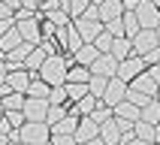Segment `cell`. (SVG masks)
Returning a JSON list of instances; mask_svg holds the SVG:
<instances>
[{
	"mask_svg": "<svg viewBox=\"0 0 160 145\" xmlns=\"http://www.w3.org/2000/svg\"><path fill=\"white\" fill-rule=\"evenodd\" d=\"M148 70V63H145V58H139V54H133V58H127V61L118 63V72H115V79H121L127 85V82H133L136 76H142V72Z\"/></svg>",
	"mask_w": 160,
	"mask_h": 145,
	"instance_id": "obj_4",
	"label": "cell"
},
{
	"mask_svg": "<svg viewBox=\"0 0 160 145\" xmlns=\"http://www.w3.org/2000/svg\"><path fill=\"white\" fill-rule=\"evenodd\" d=\"M115 124H118V130H121V133H133V121H127V118H115Z\"/></svg>",
	"mask_w": 160,
	"mask_h": 145,
	"instance_id": "obj_41",
	"label": "cell"
},
{
	"mask_svg": "<svg viewBox=\"0 0 160 145\" xmlns=\"http://www.w3.org/2000/svg\"><path fill=\"white\" fill-rule=\"evenodd\" d=\"M52 145H76V136H52Z\"/></svg>",
	"mask_w": 160,
	"mask_h": 145,
	"instance_id": "obj_43",
	"label": "cell"
},
{
	"mask_svg": "<svg viewBox=\"0 0 160 145\" xmlns=\"http://www.w3.org/2000/svg\"><path fill=\"white\" fill-rule=\"evenodd\" d=\"M3 118H6L9 124H12V130H21V127L27 124V121H24V115H21V112H3Z\"/></svg>",
	"mask_w": 160,
	"mask_h": 145,
	"instance_id": "obj_39",
	"label": "cell"
},
{
	"mask_svg": "<svg viewBox=\"0 0 160 145\" xmlns=\"http://www.w3.org/2000/svg\"><path fill=\"white\" fill-rule=\"evenodd\" d=\"M100 136V124L94 118H79V127H76V145H85L91 139Z\"/></svg>",
	"mask_w": 160,
	"mask_h": 145,
	"instance_id": "obj_12",
	"label": "cell"
},
{
	"mask_svg": "<svg viewBox=\"0 0 160 145\" xmlns=\"http://www.w3.org/2000/svg\"><path fill=\"white\" fill-rule=\"evenodd\" d=\"M24 94H6L3 97V112H21L24 109Z\"/></svg>",
	"mask_w": 160,
	"mask_h": 145,
	"instance_id": "obj_27",
	"label": "cell"
},
{
	"mask_svg": "<svg viewBox=\"0 0 160 145\" xmlns=\"http://www.w3.org/2000/svg\"><path fill=\"white\" fill-rule=\"evenodd\" d=\"M115 118H127V121H133V124H136V121H142V109H136L133 103H127V100H124V103H118V106H115Z\"/></svg>",
	"mask_w": 160,
	"mask_h": 145,
	"instance_id": "obj_22",
	"label": "cell"
},
{
	"mask_svg": "<svg viewBox=\"0 0 160 145\" xmlns=\"http://www.w3.org/2000/svg\"><path fill=\"white\" fill-rule=\"evenodd\" d=\"M112 58H115L118 63L121 61H127V58H133V42H130V39H127V36H118L115 42H112Z\"/></svg>",
	"mask_w": 160,
	"mask_h": 145,
	"instance_id": "obj_17",
	"label": "cell"
},
{
	"mask_svg": "<svg viewBox=\"0 0 160 145\" xmlns=\"http://www.w3.org/2000/svg\"><path fill=\"white\" fill-rule=\"evenodd\" d=\"M85 145H106V142H103V139L97 136V139H91V142H85Z\"/></svg>",
	"mask_w": 160,
	"mask_h": 145,
	"instance_id": "obj_50",
	"label": "cell"
},
{
	"mask_svg": "<svg viewBox=\"0 0 160 145\" xmlns=\"http://www.w3.org/2000/svg\"><path fill=\"white\" fill-rule=\"evenodd\" d=\"M67 97H70V103H79V100L91 97L88 85H67Z\"/></svg>",
	"mask_w": 160,
	"mask_h": 145,
	"instance_id": "obj_35",
	"label": "cell"
},
{
	"mask_svg": "<svg viewBox=\"0 0 160 145\" xmlns=\"http://www.w3.org/2000/svg\"><path fill=\"white\" fill-rule=\"evenodd\" d=\"M112 42H115V36H112V33H106V27H103V33L94 39V48H97L100 54H109V52H112Z\"/></svg>",
	"mask_w": 160,
	"mask_h": 145,
	"instance_id": "obj_31",
	"label": "cell"
},
{
	"mask_svg": "<svg viewBox=\"0 0 160 145\" xmlns=\"http://www.w3.org/2000/svg\"><path fill=\"white\" fill-rule=\"evenodd\" d=\"M97 58H100V52L94 48V45H88V42H85V45L79 48V52L72 54V61L79 63V67H88V70H91V63L97 61Z\"/></svg>",
	"mask_w": 160,
	"mask_h": 145,
	"instance_id": "obj_19",
	"label": "cell"
},
{
	"mask_svg": "<svg viewBox=\"0 0 160 145\" xmlns=\"http://www.w3.org/2000/svg\"><path fill=\"white\" fill-rule=\"evenodd\" d=\"M106 85H109V79H103V76H91V82H88V91H91V97L103 100V94H106Z\"/></svg>",
	"mask_w": 160,
	"mask_h": 145,
	"instance_id": "obj_30",
	"label": "cell"
},
{
	"mask_svg": "<svg viewBox=\"0 0 160 145\" xmlns=\"http://www.w3.org/2000/svg\"><path fill=\"white\" fill-rule=\"evenodd\" d=\"M6 145H21V142H15V139H9V142H6Z\"/></svg>",
	"mask_w": 160,
	"mask_h": 145,
	"instance_id": "obj_54",
	"label": "cell"
},
{
	"mask_svg": "<svg viewBox=\"0 0 160 145\" xmlns=\"http://www.w3.org/2000/svg\"><path fill=\"white\" fill-rule=\"evenodd\" d=\"M39 3H42V0H21V6L30 9V12H39Z\"/></svg>",
	"mask_w": 160,
	"mask_h": 145,
	"instance_id": "obj_46",
	"label": "cell"
},
{
	"mask_svg": "<svg viewBox=\"0 0 160 145\" xmlns=\"http://www.w3.org/2000/svg\"><path fill=\"white\" fill-rule=\"evenodd\" d=\"M6 76H9V67H6V58L0 54V85H6Z\"/></svg>",
	"mask_w": 160,
	"mask_h": 145,
	"instance_id": "obj_44",
	"label": "cell"
},
{
	"mask_svg": "<svg viewBox=\"0 0 160 145\" xmlns=\"http://www.w3.org/2000/svg\"><path fill=\"white\" fill-rule=\"evenodd\" d=\"M67 115H70V112H67L63 106H48V118H45V124H48V127H54L58 121H63Z\"/></svg>",
	"mask_w": 160,
	"mask_h": 145,
	"instance_id": "obj_36",
	"label": "cell"
},
{
	"mask_svg": "<svg viewBox=\"0 0 160 145\" xmlns=\"http://www.w3.org/2000/svg\"><path fill=\"white\" fill-rule=\"evenodd\" d=\"M6 18H12V9L6 3H0V21H6Z\"/></svg>",
	"mask_w": 160,
	"mask_h": 145,
	"instance_id": "obj_48",
	"label": "cell"
},
{
	"mask_svg": "<svg viewBox=\"0 0 160 145\" xmlns=\"http://www.w3.org/2000/svg\"><path fill=\"white\" fill-rule=\"evenodd\" d=\"M130 88L139 91V94H148V97H157V91H160V67H148L142 76H136V79L130 82Z\"/></svg>",
	"mask_w": 160,
	"mask_h": 145,
	"instance_id": "obj_3",
	"label": "cell"
},
{
	"mask_svg": "<svg viewBox=\"0 0 160 145\" xmlns=\"http://www.w3.org/2000/svg\"><path fill=\"white\" fill-rule=\"evenodd\" d=\"M136 21H139L142 30H157L160 27V9L154 6L151 0H142L139 9H136Z\"/></svg>",
	"mask_w": 160,
	"mask_h": 145,
	"instance_id": "obj_5",
	"label": "cell"
},
{
	"mask_svg": "<svg viewBox=\"0 0 160 145\" xmlns=\"http://www.w3.org/2000/svg\"><path fill=\"white\" fill-rule=\"evenodd\" d=\"M91 3H94V6H100V3H106V0H91Z\"/></svg>",
	"mask_w": 160,
	"mask_h": 145,
	"instance_id": "obj_53",
	"label": "cell"
},
{
	"mask_svg": "<svg viewBox=\"0 0 160 145\" xmlns=\"http://www.w3.org/2000/svg\"><path fill=\"white\" fill-rule=\"evenodd\" d=\"M124 97H127V85H124L121 79H109L106 94H103V100H100V103H106L109 109H115L118 103H124Z\"/></svg>",
	"mask_w": 160,
	"mask_h": 145,
	"instance_id": "obj_8",
	"label": "cell"
},
{
	"mask_svg": "<svg viewBox=\"0 0 160 145\" xmlns=\"http://www.w3.org/2000/svg\"><path fill=\"white\" fill-rule=\"evenodd\" d=\"M103 27H106V33H112L115 39H118V36H124V24H121V18H115V21H106Z\"/></svg>",
	"mask_w": 160,
	"mask_h": 145,
	"instance_id": "obj_40",
	"label": "cell"
},
{
	"mask_svg": "<svg viewBox=\"0 0 160 145\" xmlns=\"http://www.w3.org/2000/svg\"><path fill=\"white\" fill-rule=\"evenodd\" d=\"M76 30H79L82 42L94 45V39H97V36L103 33V21H88V18H76Z\"/></svg>",
	"mask_w": 160,
	"mask_h": 145,
	"instance_id": "obj_11",
	"label": "cell"
},
{
	"mask_svg": "<svg viewBox=\"0 0 160 145\" xmlns=\"http://www.w3.org/2000/svg\"><path fill=\"white\" fill-rule=\"evenodd\" d=\"M139 3H142V0H121L124 12H136V9H139Z\"/></svg>",
	"mask_w": 160,
	"mask_h": 145,
	"instance_id": "obj_45",
	"label": "cell"
},
{
	"mask_svg": "<svg viewBox=\"0 0 160 145\" xmlns=\"http://www.w3.org/2000/svg\"><path fill=\"white\" fill-rule=\"evenodd\" d=\"M18 142L21 145H48L52 142V127L45 121H27L18 130Z\"/></svg>",
	"mask_w": 160,
	"mask_h": 145,
	"instance_id": "obj_2",
	"label": "cell"
},
{
	"mask_svg": "<svg viewBox=\"0 0 160 145\" xmlns=\"http://www.w3.org/2000/svg\"><path fill=\"white\" fill-rule=\"evenodd\" d=\"M154 48H157V33H154V30H139V36L133 39V54L145 58V54L154 52Z\"/></svg>",
	"mask_w": 160,
	"mask_h": 145,
	"instance_id": "obj_13",
	"label": "cell"
},
{
	"mask_svg": "<svg viewBox=\"0 0 160 145\" xmlns=\"http://www.w3.org/2000/svg\"><path fill=\"white\" fill-rule=\"evenodd\" d=\"M48 94H52V88H48L39 76H33V79H30V88H27V97H33V100H48Z\"/></svg>",
	"mask_w": 160,
	"mask_h": 145,
	"instance_id": "obj_24",
	"label": "cell"
},
{
	"mask_svg": "<svg viewBox=\"0 0 160 145\" xmlns=\"http://www.w3.org/2000/svg\"><path fill=\"white\" fill-rule=\"evenodd\" d=\"M121 130H118V124H115V118L112 121H106V124H100V139L106 145H121Z\"/></svg>",
	"mask_w": 160,
	"mask_h": 145,
	"instance_id": "obj_18",
	"label": "cell"
},
{
	"mask_svg": "<svg viewBox=\"0 0 160 145\" xmlns=\"http://www.w3.org/2000/svg\"><path fill=\"white\" fill-rule=\"evenodd\" d=\"M82 45H85V42H82V36H79V30H76V24H70V30H67V52L76 54Z\"/></svg>",
	"mask_w": 160,
	"mask_h": 145,
	"instance_id": "obj_33",
	"label": "cell"
},
{
	"mask_svg": "<svg viewBox=\"0 0 160 145\" xmlns=\"http://www.w3.org/2000/svg\"><path fill=\"white\" fill-rule=\"evenodd\" d=\"M42 3H58V0H42Z\"/></svg>",
	"mask_w": 160,
	"mask_h": 145,
	"instance_id": "obj_57",
	"label": "cell"
},
{
	"mask_svg": "<svg viewBox=\"0 0 160 145\" xmlns=\"http://www.w3.org/2000/svg\"><path fill=\"white\" fill-rule=\"evenodd\" d=\"M145 63H151V67H160V45L154 48V52L145 54Z\"/></svg>",
	"mask_w": 160,
	"mask_h": 145,
	"instance_id": "obj_42",
	"label": "cell"
},
{
	"mask_svg": "<svg viewBox=\"0 0 160 145\" xmlns=\"http://www.w3.org/2000/svg\"><path fill=\"white\" fill-rule=\"evenodd\" d=\"M142 121H145V124H151V127L160 124V100H151V103L142 109Z\"/></svg>",
	"mask_w": 160,
	"mask_h": 145,
	"instance_id": "obj_26",
	"label": "cell"
},
{
	"mask_svg": "<svg viewBox=\"0 0 160 145\" xmlns=\"http://www.w3.org/2000/svg\"><path fill=\"white\" fill-rule=\"evenodd\" d=\"M48 106H52L48 100H33V97H27L21 115H24V121H45V118H48Z\"/></svg>",
	"mask_w": 160,
	"mask_h": 145,
	"instance_id": "obj_7",
	"label": "cell"
},
{
	"mask_svg": "<svg viewBox=\"0 0 160 145\" xmlns=\"http://www.w3.org/2000/svg\"><path fill=\"white\" fill-rule=\"evenodd\" d=\"M88 6H91V0H72L70 3V18H82Z\"/></svg>",
	"mask_w": 160,
	"mask_h": 145,
	"instance_id": "obj_38",
	"label": "cell"
},
{
	"mask_svg": "<svg viewBox=\"0 0 160 145\" xmlns=\"http://www.w3.org/2000/svg\"><path fill=\"white\" fill-rule=\"evenodd\" d=\"M124 15V6H121V0H106V3H100V21L106 24V21H115V18Z\"/></svg>",
	"mask_w": 160,
	"mask_h": 145,
	"instance_id": "obj_15",
	"label": "cell"
},
{
	"mask_svg": "<svg viewBox=\"0 0 160 145\" xmlns=\"http://www.w3.org/2000/svg\"><path fill=\"white\" fill-rule=\"evenodd\" d=\"M45 21H52L54 27H70V12H63V9H52V12H45Z\"/></svg>",
	"mask_w": 160,
	"mask_h": 145,
	"instance_id": "obj_29",
	"label": "cell"
},
{
	"mask_svg": "<svg viewBox=\"0 0 160 145\" xmlns=\"http://www.w3.org/2000/svg\"><path fill=\"white\" fill-rule=\"evenodd\" d=\"M67 70H70V63H67V58H61V54H54V58H45L42 70L36 72L39 79L48 85V88H61V85H67Z\"/></svg>",
	"mask_w": 160,
	"mask_h": 145,
	"instance_id": "obj_1",
	"label": "cell"
},
{
	"mask_svg": "<svg viewBox=\"0 0 160 145\" xmlns=\"http://www.w3.org/2000/svg\"><path fill=\"white\" fill-rule=\"evenodd\" d=\"M39 21H42V18H39V12H36L33 18H27V21H18V24H15L24 42H30V45H39V42H42V27H39Z\"/></svg>",
	"mask_w": 160,
	"mask_h": 145,
	"instance_id": "obj_6",
	"label": "cell"
},
{
	"mask_svg": "<svg viewBox=\"0 0 160 145\" xmlns=\"http://www.w3.org/2000/svg\"><path fill=\"white\" fill-rule=\"evenodd\" d=\"M9 142V139H6V136H3V133H0V145H6Z\"/></svg>",
	"mask_w": 160,
	"mask_h": 145,
	"instance_id": "obj_52",
	"label": "cell"
},
{
	"mask_svg": "<svg viewBox=\"0 0 160 145\" xmlns=\"http://www.w3.org/2000/svg\"><path fill=\"white\" fill-rule=\"evenodd\" d=\"M0 121H3V112H0Z\"/></svg>",
	"mask_w": 160,
	"mask_h": 145,
	"instance_id": "obj_59",
	"label": "cell"
},
{
	"mask_svg": "<svg viewBox=\"0 0 160 145\" xmlns=\"http://www.w3.org/2000/svg\"><path fill=\"white\" fill-rule=\"evenodd\" d=\"M157 97H160V91H157Z\"/></svg>",
	"mask_w": 160,
	"mask_h": 145,
	"instance_id": "obj_60",
	"label": "cell"
},
{
	"mask_svg": "<svg viewBox=\"0 0 160 145\" xmlns=\"http://www.w3.org/2000/svg\"><path fill=\"white\" fill-rule=\"evenodd\" d=\"M154 130H157V127L145 124V121H136V127H133V136H136V139H142V142H151V145H154Z\"/></svg>",
	"mask_w": 160,
	"mask_h": 145,
	"instance_id": "obj_28",
	"label": "cell"
},
{
	"mask_svg": "<svg viewBox=\"0 0 160 145\" xmlns=\"http://www.w3.org/2000/svg\"><path fill=\"white\" fill-rule=\"evenodd\" d=\"M118 72V61L112 54H100L97 61L91 63V76H103V79H115Z\"/></svg>",
	"mask_w": 160,
	"mask_h": 145,
	"instance_id": "obj_10",
	"label": "cell"
},
{
	"mask_svg": "<svg viewBox=\"0 0 160 145\" xmlns=\"http://www.w3.org/2000/svg\"><path fill=\"white\" fill-rule=\"evenodd\" d=\"M0 133L6 136V139H9V136H12V133H15V130H12V124H9L6 118H3V121H0Z\"/></svg>",
	"mask_w": 160,
	"mask_h": 145,
	"instance_id": "obj_47",
	"label": "cell"
},
{
	"mask_svg": "<svg viewBox=\"0 0 160 145\" xmlns=\"http://www.w3.org/2000/svg\"><path fill=\"white\" fill-rule=\"evenodd\" d=\"M124 100H127V103H133L136 109H145L154 97H148V94H139V91H133V88H127V97H124Z\"/></svg>",
	"mask_w": 160,
	"mask_h": 145,
	"instance_id": "obj_32",
	"label": "cell"
},
{
	"mask_svg": "<svg viewBox=\"0 0 160 145\" xmlns=\"http://www.w3.org/2000/svg\"><path fill=\"white\" fill-rule=\"evenodd\" d=\"M88 118H94L97 124H106V121H112V118H115V109H109L106 103H100V106L94 109V115H88Z\"/></svg>",
	"mask_w": 160,
	"mask_h": 145,
	"instance_id": "obj_34",
	"label": "cell"
},
{
	"mask_svg": "<svg viewBox=\"0 0 160 145\" xmlns=\"http://www.w3.org/2000/svg\"><path fill=\"white\" fill-rule=\"evenodd\" d=\"M0 112H3V100H0Z\"/></svg>",
	"mask_w": 160,
	"mask_h": 145,
	"instance_id": "obj_58",
	"label": "cell"
},
{
	"mask_svg": "<svg viewBox=\"0 0 160 145\" xmlns=\"http://www.w3.org/2000/svg\"><path fill=\"white\" fill-rule=\"evenodd\" d=\"M97 106H100L97 97H85V100H79V103H72L70 112H76L79 118H88V115H94V109H97Z\"/></svg>",
	"mask_w": 160,
	"mask_h": 145,
	"instance_id": "obj_23",
	"label": "cell"
},
{
	"mask_svg": "<svg viewBox=\"0 0 160 145\" xmlns=\"http://www.w3.org/2000/svg\"><path fill=\"white\" fill-rule=\"evenodd\" d=\"M30 72L27 70H9V76H6V88L12 91V94H24L27 97V88H30Z\"/></svg>",
	"mask_w": 160,
	"mask_h": 145,
	"instance_id": "obj_9",
	"label": "cell"
},
{
	"mask_svg": "<svg viewBox=\"0 0 160 145\" xmlns=\"http://www.w3.org/2000/svg\"><path fill=\"white\" fill-rule=\"evenodd\" d=\"M0 3H6L12 12H15V9H21V0H0Z\"/></svg>",
	"mask_w": 160,
	"mask_h": 145,
	"instance_id": "obj_49",
	"label": "cell"
},
{
	"mask_svg": "<svg viewBox=\"0 0 160 145\" xmlns=\"http://www.w3.org/2000/svg\"><path fill=\"white\" fill-rule=\"evenodd\" d=\"M48 145H52V142H48Z\"/></svg>",
	"mask_w": 160,
	"mask_h": 145,
	"instance_id": "obj_61",
	"label": "cell"
},
{
	"mask_svg": "<svg viewBox=\"0 0 160 145\" xmlns=\"http://www.w3.org/2000/svg\"><path fill=\"white\" fill-rule=\"evenodd\" d=\"M88 82H91V70L88 67L72 63L70 70H67V85H88Z\"/></svg>",
	"mask_w": 160,
	"mask_h": 145,
	"instance_id": "obj_20",
	"label": "cell"
},
{
	"mask_svg": "<svg viewBox=\"0 0 160 145\" xmlns=\"http://www.w3.org/2000/svg\"><path fill=\"white\" fill-rule=\"evenodd\" d=\"M76 127H79V115L70 112L63 121H58V124L52 127V136H76Z\"/></svg>",
	"mask_w": 160,
	"mask_h": 145,
	"instance_id": "obj_14",
	"label": "cell"
},
{
	"mask_svg": "<svg viewBox=\"0 0 160 145\" xmlns=\"http://www.w3.org/2000/svg\"><path fill=\"white\" fill-rule=\"evenodd\" d=\"M151 3H154V6H157V9H160V0H151Z\"/></svg>",
	"mask_w": 160,
	"mask_h": 145,
	"instance_id": "obj_56",
	"label": "cell"
},
{
	"mask_svg": "<svg viewBox=\"0 0 160 145\" xmlns=\"http://www.w3.org/2000/svg\"><path fill=\"white\" fill-rule=\"evenodd\" d=\"M154 145H160V124H157V130H154Z\"/></svg>",
	"mask_w": 160,
	"mask_h": 145,
	"instance_id": "obj_51",
	"label": "cell"
},
{
	"mask_svg": "<svg viewBox=\"0 0 160 145\" xmlns=\"http://www.w3.org/2000/svg\"><path fill=\"white\" fill-rule=\"evenodd\" d=\"M21 42H24V39H21V33H18V27L6 30V33L0 36V54L6 58V54H9V52H15V48H18Z\"/></svg>",
	"mask_w": 160,
	"mask_h": 145,
	"instance_id": "obj_16",
	"label": "cell"
},
{
	"mask_svg": "<svg viewBox=\"0 0 160 145\" xmlns=\"http://www.w3.org/2000/svg\"><path fill=\"white\" fill-rule=\"evenodd\" d=\"M48 103H52V106H63V103H70V97H67V85H61V88H52V94H48Z\"/></svg>",
	"mask_w": 160,
	"mask_h": 145,
	"instance_id": "obj_37",
	"label": "cell"
},
{
	"mask_svg": "<svg viewBox=\"0 0 160 145\" xmlns=\"http://www.w3.org/2000/svg\"><path fill=\"white\" fill-rule=\"evenodd\" d=\"M121 24H124V36L130 42H133L136 36H139V30H142L139 21H136V12H124V15H121Z\"/></svg>",
	"mask_w": 160,
	"mask_h": 145,
	"instance_id": "obj_25",
	"label": "cell"
},
{
	"mask_svg": "<svg viewBox=\"0 0 160 145\" xmlns=\"http://www.w3.org/2000/svg\"><path fill=\"white\" fill-rule=\"evenodd\" d=\"M154 33H157V45H160V27H157V30H154Z\"/></svg>",
	"mask_w": 160,
	"mask_h": 145,
	"instance_id": "obj_55",
	"label": "cell"
},
{
	"mask_svg": "<svg viewBox=\"0 0 160 145\" xmlns=\"http://www.w3.org/2000/svg\"><path fill=\"white\" fill-rule=\"evenodd\" d=\"M42 63H45V52H42V48H39V45H36L33 52L27 54V61H24V70L30 72V76H36V72L42 70Z\"/></svg>",
	"mask_w": 160,
	"mask_h": 145,
	"instance_id": "obj_21",
	"label": "cell"
}]
</instances>
